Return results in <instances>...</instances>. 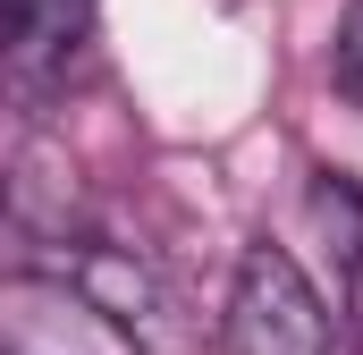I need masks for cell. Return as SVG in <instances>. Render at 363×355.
Returning <instances> with one entry per match:
<instances>
[{
    "instance_id": "obj_6",
    "label": "cell",
    "mask_w": 363,
    "mask_h": 355,
    "mask_svg": "<svg viewBox=\"0 0 363 355\" xmlns=\"http://www.w3.org/2000/svg\"><path fill=\"white\" fill-rule=\"evenodd\" d=\"M338 93L363 102V0L347 9V26H338Z\"/></svg>"
},
{
    "instance_id": "obj_4",
    "label": "cell",
    "mask_w": 363,
    "mask_h": 355,
    "mask_svg": "<svg viewBox=\"0 0 363 355\" xmlns=\"http://www.w3.org/2000/svg\"><path fill=\"white\" fill-rule=\"evenodd\" d=\"M93 26V0H0V34H9V60L34 77L51 60H68Z\"/></svg>"
},
{
    "instance_id": "obj_5",
    "label": "cell",
    "mask_w": 363,
    "mask_h": 355,
    "mask_svg": "<svg viewBox=\"0 0 363 355\" xmlns=\"http://www.w3.org/2000/svg\"><path fill=\"white\" fill-rule=\"evenodd\" d=\"M313 220L338 237L330 254H347V271H363V186L355 178H338V170L313 178Z\"/></svg>"
},
{
    "instance_id": "obj_1",
    "label": "cell",
    "mask_w": 363,
    "mask_h": 355,
    "mask_svg": "<svg viewBox=\"0 0 363 355\" xmlns=\"http://www.w3.org/2000/svg\"><path fill=\"white\" fill-rule=\"evenodd\" d=\"M220 347L228 355H330V305L287 246H245V263L228 279Z\"/></svg>"
},
{
    "instance_id": "obj_2",
    "label": "cell",
    "mask_w": 363,
    "mask_h": 355,
    "mask_svg": "<svg viewBox=\"0 0 363 355\" xmlns=\"http://www.w3.org/2000/svg\"><path fill=\"white\" fill-rule=\"evenodd\" d=\"M0 355H144V347L93 305L68 271L60 279L17 271V279H0Z\"/></svg>"
},
{
    "instance_id": "obj_3",
    "label": "cell",
    "mask_w": 363,
    "mask_h": 355,
    "mask_svg": "<svg viewBox=\"0 0 363 355\" xmlns=\"http://www.w3.org/2000/svg\"><path fill=\"white\" fill-rule=\"evenodd\" d=\"M68 279H77V288H85V296H93V305H101V313H110V322H118V330H127V339H135L144 355H178L186 339H194V330L178 322L186 305L169 296V279L144 263V254L85 246V254L68 263Z\"/></svg>"
}]
</instances>
